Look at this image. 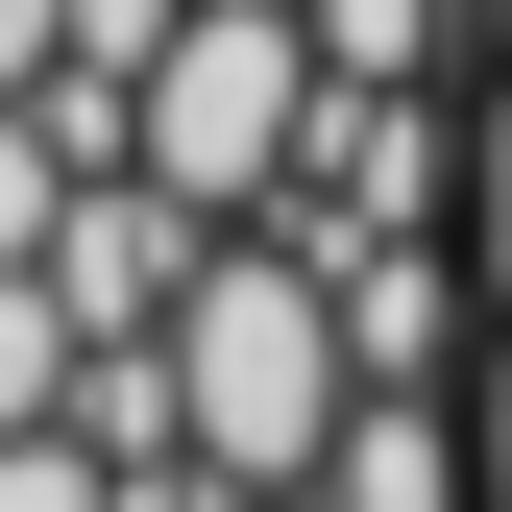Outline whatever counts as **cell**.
Returning <instances> with one entry per match:
<instances>
[{"mask_svg": "<svg viewBox=\"0 0 512 512\" xmlns=\"http://www.w3.org/2000/svg\"><path fill=\"white\" fill-rule=\"evenodd\" d=\"M317 512H488V464H464V415H439V391H342Z\"/></svg>", "mask_w": 512, "mask_h": 512, "instance_id": "cell-3", "label": "cell"}, {"mask_svg": "<svg viewBox=\"0 0 512 512\" xmlns=\"http://www.w3.org/2000/svg\"><path fill=\"white\" fill-rule=\"evenodd\" d=\"M464 464H488V512H512V317H488V415H464Z\"/></svg>", "mask_w": 512, "mask_h": 512, "instance_id": "cell-10", "label": "cell"}, {"mask_svg": "<svg viewBox=\"0 0 512 512\" xmlns=\"http://www.w3.org/2000/svg\"><path fill=\"white\" fill-rule=\"evenodd\" d=\"M196 512H317V488H220V464H196Z\"/></svg>", "mask_w": 512, "mask_h": 512, "instance_id": "cell-11", "label": "cell"}, {"mask_svg": "<svg viewBox=\"0 0 512 512\" xmlns=\"http://www.w3.org/2000/svg\"><path fill=\"white\" fill-rule=\"evenodd\" d=\"M293 147H317V25H293V0H171L122 171H171L196 220H244V196H293Z\"/></svg>", "mask_w": 512, "mask_h": 512, "instance_id": "cell-2", "label": "cell"}, {"mask_svg": "<svg viewBox=\"0 0 512 512\" xmlns=\"http://www.w3.org/2000/svg\"><path fill=\"white\" fill-rule=\"evenodd\" d=\"M342 391H366V342L317 293V244H196V293H171V439L220 488H317Z\"/></svg>", "mask_w": 512, "mask_h": 512, "instance_id": "cell-1", "label": "cell"}, {"mask_svg": "<svg viewBox=\"0 0 512 512\" xmlns=\"http://www.w3.org/2000/svg\"><path fill=\"white\" fill-rule=\"evenodd\" d=\"M0 512H122V464H98L74 415H49V439H0Z\"/></svg>", "mask_w": 512, "mask_h": 512, "instance_id": "cell-7", "label": "cell"}, {"mask_svg": "<svg viewBox=\"0 0 512 512\" xmlns=\"http://www.w3.org/2000/svg\"><path fill=\"white\" fill-rule=\"evenodd\" d=\"M74 171H98L74 122H49V98H0V269H49V220H74Z\"/></svg>", "mask_w": 512, "mask_h": 512, "instance_id": "cell-5", "label": "cell"}, {"mask_svg": "<svg viewBox=\"0 0 512 512\" xmlns=\"http://www.w3.org/2000/svg\"><path fill=\"white\" fill-rule=\"evenodd\" d=\"M488 49H512V0H488Z\"/></svg>", "mask_w": 512, "mask_h": 512, "instance_id": "cell-12", "label": "cell"}, {"mask_svg": "<svg viewBox=\"0 0 512 512\" xmlns=\"http://www.w3.org/2000/svg\"><path fill=\"white\" fill-rule=\"evenodd\" d=\"M74 74V0H0V98H49Z\"/></svg>", "mask_w": 512, "mask_h": 512, "instance_id": "cell-9", "label": "cell"}, {"mask_svg": "<svg viewBox=\"0 0 512 512\" xmlns=\"http://www.w3.org/2000/svg\"><path fill=\"white\" fill-rule=\"evenodd\" d=\"M293 25H317V74H415V49H439V0H293Z\"/></svg>", "mask_w": 512, "mask_h": 512, "instance_id": "cell-6", "label": "cell"}, {"mask_svg": "<svg viewBox=\"0 0 512 512\" xmlns=\"http://www.w3.org/2000/svg\"><path fill=\"white\" fill-rule=\"evenodd\" d=\"M464 244H488V317H512V74H488V122H464Z\"/></svg>", "mask_w": 512, "mask_h": 512, "instance_id": "cell-8", "label": "cell"}, {"mask_svg": "<svg viewBox=\"0 0 512 512\" xmlns=\"http://www.w3.org/2000/svg\"><path fill=\"white\" fill-rule=\"evenodd\" d=\"M74 293H49V269H0V439H49V415H74Z\"/></svg>", "mask_w": 512, "mask_h": 512, "instance_id": "cell-4", "label": "cell"}]
</instances>
